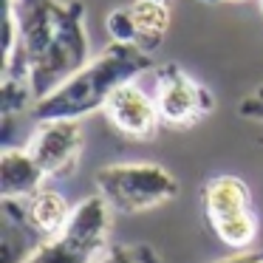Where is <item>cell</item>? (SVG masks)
I'll return each mask as SVG.
<instances>
[{"label": "cell", "instance_id": "obj_3", "mask_svg": "<svg viewBox=\"0 0 263 263\" xmlns=\"http://www.w3.org/2000/svg\"><path fill=\"white\" fill-rule=\"evenodd\" d=\"M93 181H97V193L110 204V210L125 215L156 210L178 195L176 176L156 161L105 164L97 170Z\"/></svg>", "mask_w": 263, "mask_h": 263}, {"label": "cell", "instance_id": "obj_9", "mask_svg": "<svg viewBox=\"0 0 263 263\" xmlns=\"http://www.w3.org/2000/svg\"><path fill=\"white\" fill-rule=\"evenodd\" d=\"M108 125L114 127L119 136L130 139V142H153L156 133H159L161 116L156 108V97L144 93L136 85V80L119 85L110 99L102 108Z\"/></svg>", "mask_w": 263, "mask_h": 263}, {"label": "cell", "instance_id": "obj_16", "mask_svg": "<svg viewBox=\"0 0 263 263\" xmlns=\"http://www.w3.org/2000/svg\"><path fill=\"white\" fill-rule=\"evenodd\" d=\"M153 3H164V6H170V0H153Z\"/></svg>", "mask_w": 263, "mask_h": 263}, {"label": "cell", "instance_id": "obj_6", "mask_svg": "<svg viewBox=\"0 0 263 263\" xmlns=\"http://www.w3.org/2000/svg\"><path fill=\"white\" fill-rule=\"evenodd\" d=\"M156 108H159L161 125L173 130H187L212 114L215 97L210 93V88L195 82L176 63H164L156 74Z\"/></svg>", "mask_w": 263, "mask_h": 263}, {"label": "cell", "instance_id": "obj_14", "mask_svg": "<svg viewBox=\"0 0 263 263\" xmlns=\"http://www.w3.org/2000/svg\"><path fill=\"white\" fill-rule=\"evenodd\" d=\"M215 263H263V249H235V255H227Z\"/></svg>", "mask_w": 263, "mask_h": 263}, {"label": "cell", "instance_id": "obj_2", "mask_svg": "<svg viewBox=\"0 0 263 263\" xmlns=\"http://www.w3.org/2000/svg\"><path fill=\"white\" fill-rule=\"evenodd\" d=\"M153 65L150 54L110 40L93 60H88L77 74H71L57 91L37 99L31 116L40 119H82V116L102 110L110 93L119 85L136 80Z\"/></svg>", "mask_w": 263, "mask_h": 263}, {"label": "cell", "instance_id": "obj_11", "mask_svg": "<svg viewBox=\"0 0 263 263\" xmlns=\"http://www.w3.org/2000/svg\"><path fill=\"white\" fill-rule=\"evenodd\" d=\"M23 212H26L29 227L46 240V238H54L57 232L65 229L74 206H68V201H65L63 193H57V190H51V187H43V190H37L31 198L23 201Z\"/></svg>", "mask_w": 263, "mask_h": 263}, {"label": "cell", "instance_id": "obj_7", "mask_svg": "<svg viewBox=\"0 0 263 263\" xmlns=\"http://www.w3.org/2000/svg\"><path fill=\"white\" fill-rule=\"evenodd\" d=\"M82 144L85 136L80 119H40L29 139V153L46 178H65L77 173Z\"/></svg>", "mask_w": 263, "mask_h": 263}, {"label": "cell", "instance_id": "obj_5", "mask_svg": "<svg viewBox=\"0 0 263 263\" xmlns=\"http://www.w3.org/2000/svg\"><path fill=\"white\" fill-rule=\"evenodd\" d=\"M204 212L212 232L229 249H249L257 235V218L252 210V193L243 178L215 176L201 190Z\"/></svg>", "mask_w": 263, "mask_h": 263}, {"label": "cell", "instance_id": "obj_15", "mask_svg": "<svg viewBox=\"0 0 263 263\" xmlns=\"http://www.w3.org/2000/svg\"><path fill=\"white\" fill-rule=\"evenodd\" d=\"M201 3H240V0H201Z\"/></svg>", "mask_w": 263, "mask_h": 263}, {"label": "cell", "instance_id": "obj_13", "mask_svg": "<svg viewBox=\"0 0 263 263\" xmlns=\"http://www.w3.org/2000/svg\"><path fill=\"white\" fill-rule=\"evenodd\" d=\"M238 114L240 119H249L255 125H263V85H257L252 93H246L238 102Z\"/></svg>", "mask_w": 263, "mask_h": 263}, {"label": "cell", "instance_id": "obj_1", "mask_svg": "<svg viewBox=\"0 0 263 263\" xmlns=\"http://www.w3.org/2000/svg\"><path fill=\"white\" fill-rule=\"evenodd\" d=\"M20 23V46L3 60V77L31 82L34 99L57 91L91 60L82 0H9Z\"/></svg>", "mask_w": 263, "mask_h": 263}, {"label": "cell", "instance_id": "obj_10", "mask_svg": "<svg viewBox=\"0 0 263 263\" xmlns=\"http://www.w3.org/2000/svg\"><path fill=\"white\" fill-rule=\"evenodd\" d=\"M46 173L29 153V147H3L0 153V198L26 201L43 190Z\"/></svg>", "mask_w": 263, "mask_h": 263}, {"label": "cell", "instance_id": "obj_4", "mask_svg": "<svg viewBox=\"0 0 263 263\" xmlns=\"http://www.w3.org/2000/svg\"><path fill=\"white\" fill-rule=\"evenodd\" d=\"M110 215L114 210L99 193L82 198L63 232L46 238L23 263H97L108 246Z\"/></svg>", "mask_w": 263, "mask_h": 263}, {"label": "cell", "instance_id": "obj_12", "mask_svg": "<svg viewBox=\"0 0 263 263\" xmlns=\"http://www.w3.org/2000/svg\"><path fill=\"white\" fill-rule=\"evenodd\" d=\"M97 263H164L150 243H114L105 246Z\"/></svg>", "mask_w": 263, "mask_h": 263}, {"label": "cell", "instance_id": "obj_8", "mask_svg": "<svg viewBox=\"0 0 263 263\" xmlns=\"http://www.w3.org/2000/svg\"><path fill=\"white\" fill-rule=\"evenodd\" d=\"M170 29V6L153 3V0H133L127 6L108 12L105 31L110 40L127 43L144 54H153L164 43Z\"/></svg>", "mask_w": 263, "mask_h": 263}, {"label": "cell", "instance_id": "obj_17", "mask_svg": "<svg viewBox=\"0 0 263 263\" xmlns=\"http://www.w3.org/2000/svg\"><path fill=\"white\" fill-rule=\"evenodd\" d=\"M257 6H260V14H263V0H257Z\"/></svg>", "mask_w": 263, "mask_h": 263}]
</instances>
